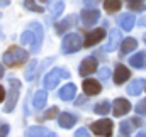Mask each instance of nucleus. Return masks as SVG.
I'll use <instances>...</instances> for the list:
<instances>
[{"mask_svg": "<svg viewBox=\"0 0 146 137\" xmlns=\"http://www.w3.org/2000/svg\"><path fill=\"white\" fill-rule=\"evenodd\" d=\"M27 56H29L27 51H24L19 46H12L3 53V63L7 66H19L27 61Z\"/></svg>", "mask_w": 146, "mask_h": 137, "instance_id": "2", "label": "nucleus"}, {"mask_svg": "<svg viewBox=\"0 0 146 137\" xmlns=\"http://www.w3.org/2000/svg\"><path fill=\"white\" fill-rule=\"evenodd\" d=\"M80 47H82V39H80L78 34H66L65 36V39L61 42L63 53H66V54L76 53V51H80Z\"/></svg>", "mask_w": 146, "mask_h": 137, "instance_id": "6", "label": "nucleus"}, {"mask_svg": "<svg viewBox=\"0 0 146 137\" xmlns=\"http://www.w3.org/2000/svg\"><path fill=\"white\" fill-rule=\"evenodd\" d=\"M134 15L133 14H124V15H121L119 17V26L124 29V31H131L133 27H134Z\"/></svg>", "mask_w": 146, "mask_h": 137, "instance_id": "19", "label": "nucleus"}, {"mask_svg": "<svg viewBox=\"0 0 146 137\" xmlns=\"http://www.w3.org/2000/svg\"><path fill=\"white\" fill-rule=\"evenodd\" d=\"M97 58H94V56H90V58H85L83 61H82V65H80V68H78V73H80V76H88V74H92L95 69H97Z\"/></svg>", "mask_w": 146, "mask_h": 137, "instance_id": "8", "label": "nucleus"}, {"mask_svg": "<svg viewBox=\"0 0 146 137\" xmlns=\"http://www.w3.org/2000/svg\"><path fill=\"white\" fill-rule=\"evenodd\" d=\"M21 42L26 44V46H31V51L37 53L41 49V44H42V27L39 22H31L29 26V31L22 32L21 36Z\"/></svg>", "mask_w": 146, "mask_h": 137, "instance_id": "1", "label": "nucleus"}, {"mask_svg": "<svg viewBox=\"0 0 146 137\" xmlns=\"http://www.w3.org/2000/svg\"><path fill=\"white\" fill-rule=\"evenodd\" d=\"M104 37H106V29L99 27V29H95V31H92V32H88V34H87L83 46H85V47H92L94 44H97V42H99V41H102Z\"/></svg>", "mask_w": 146, "mask_h": 137, "instance_id": "10", "label": "nucleus"}, {"mask_svg": "<svg viewBox=\"0 0 146 137\" xmlns=\"http://www.w3.org/2000/svg\"><path fill=\"white\" fill-rule=\"evenodd\" d=\"M9 129H10V127H9L7 124H2V125H0V137H7Z\"/></svg>", "mask_w": 146, "mask_h": 137, "instance_id": "34", "label": "nucleus"}, {"mask_svg": "<svg viewBox=\"0 0 146 137\" xmlns=\"http://www.w3.org/2000/svg\"><path fill=\"white\" fill-rule=\"evenodd\" d=\"M9 86H10V90H9V95H7V100H5V108H3L5 113H10L15 108V103H17V98H19V92H21V81L15 80V78H10Z\"/></svg>", "mask_w": 146, "mask_h": 137, "instance_id": "3", "label": "nucleus"}, {"mask_svg": "<svg viewBox=\"0 0 146 137\" xmlns=\"http://www.w3.org/2000/svg\"><path fill=\"white\" fill-rule=\"evenodd\" d=\"M5 100V90H3V86H0V103Z\"/></svg>", "mask_w": 146, "mask_h": 137, "instance_id": "37", "label": "nucleus"}, {"mask_svg": "<svg viewBox=\"0 0 146 137\" xmlns=\"http://www.w3.org/2000/svg\"><path fill=\"white\" fill-rule=\"evenodd\" d=\"M56 115H58V107H51V108L44 113V117H46V119H54Z\"/></svg>", "mask_w": 146, "mask_h": 137, "instance_id": "30", "label": "nucleus"}, {"mask_svg": "<svg viewBox=\"0 0 146 137\" xmlns=\"http://www.w3.org/2000/svg\"><path fill=\"white\" fill-rule=\"evenodd\" d=\"M82 88H83L85 95H88V97H92V95H99V93H100V90H102L100 83H99V81H95V80H85V81H83V85H82Z\"/></svg>", "mask_w": 146, "mask_h": 137, "instance_id": "12", "label": "nucleus"}, {"mask_svg": "<svg viewBox=\"0 0 146 137\" xmlns=\"http://www.w3.org/2000/svg\"><path fill=\"white\" fill-rule=\"evenodd\" d=\"M99 76H100V80H106V78H109L110 76V69L106 66V68H102L99 71Z\"/></svg>", "mask_w": 146, "mask_h": 137, "instance_id": "31", "label": "nucleus"}, {"mask_svg": "<svg viewBox=\"0 0 146 137\" xmlns=\"http://www.w3.org/2000/svg\"><path fill=\"white\" fill-rule=\"evenodd\" d=\"M99 3H100V0H83V5L88 7V9H94V7L99 5Z\"/></svg>", "mask_w": 146, "mask_h": 137, "instance_id": "32", "label": "nucleus"}, {"mask_svg": "<svg viewBox=\"0 0 146 137\" xmlns=\"http://www.w3.org/2000/svg\"><path fill=\"white\" fill-rule=\"evenodd\" d=\"M143 88H145V80L138 78V80H134V81H131L127 85V93L133 95V97H136V95H139L143 92Z\"/></svg>", "mask_w": 146, "mask_h": 137, "instance_id": "17", "label": "nucleus"}, {"mask_svg": "<svg viewBox=\"0 0 146 137\" xmlns=\"http://www.w3.org/2000/svg\"><path fill=\"white\" fill-rule=\"evenodd\" d=\"M24 7L27 9V10H33V12H39V14H42V7L41 5H37L36 0H24Z\"/></svg>", "mask_w": 146, "mask_h": 137, "instance_id": "27", "label": "nucleus"}, {"mask_svg": "<svg viewBox=\"0 0 146 137\" xmlns=\"http://www.w3.org/2000/svg\"><path fill=\"white\" fill-rule=\"evenodd\" d=\"M58 122H60V125H61L63 129H72L73 125H75V122H76V119H75V115L65 112V113H60Z\"/></svg>", "mask_w": 146, "mask_h": 137, "instance_id": "18", "label": "nucleus"}, {"mask_svg": "<svg viewBox=\"0 0 146 137\" xmlns=\"http://www.w3.org/2000/svg\"><path fill=\"white\" fill-rule=\"evenodd\" d=\"M10 3V0H0V7H7Z\"/></svg>", "mask_w": 146, "mask_h": 137, "instance_id": "38", "label": "nucleus"}, {"mask_svg": "<svg viewBox=\"0 0 146 137\" xmlns=\"http://www.w3.org/2000/svg\"><path fill=\"white\" fill-rule=\"evenodd\" d=\"M121 41H122V37H121V31L119 29H112L110 31V36H109V42H107V51H115L117 49V46L121 44Z\"/></svg>", "mask_w": 146, "mask_h": 137, "instance_id": "15", "label": "nucleus"}, {"mask_svg": "<svg viewBox=\"0 0 146 137\" xmlns=\"http://www.w3.org/2000/svg\"><path fill=\"white\" fill-rule=\"evenodd\" d=\"M80 17H82L83 26L90 27V26H94V24L100 19V12H99L97 9H87V10H82V12H80Z\"/></svg>", "mask_w": 146, "mask_h": 137, "instance_id": "7", "label": "nucleus"}, {"mask_svg": "<svg viewBox=\"0 0 146 137\" xmlns=\"http://www.w3.org/2000/svg\"><path fill=\"white\" fill-rule=\"evenodd\" d=\"M136 137H146V134H143V132H139V134H136Z\"/></svg>", "mask_w": 146, "mask_h": 137, "instance_id": "41", "label": "nucleus"}, {"mask_svg": "<svg viewBox=\"0 0 146 137\" xmlns=\"http://www.w3.org/2000/svg\"><path fill=\"white\" fill-rule=\"evenodd\" d=\"M129 110H131V103L127 102L126 98H115V100H114L112 113H114L115 117H122V115H126Z\"/></svg>", "mask_w": 146, "mask_h": 137, "instance_id": "9", "label": "nucleus"}, {"mask_svg": "<svg viewBox=\"0 0 146 137\" xmlns=\"http://www.w3.org/2000/svg\"><path fill=\"white\" fill-rule=\"evenodd\" d=\"M139 24H141V26H143V27H146V17H143V19H141V20H139Z\"/></svg>", "mask_w": 146, "mask_h": 137, "instance_id": "39", "label": "nucleus"}, {"mask_svg": "<svg viewBox=\"0 0 146 137\" xmlns=\"http://www.w3.org/2000/svg\"><path fill=\"white\" fill-rule=\"evenodd\" d=\"M75 24H76V15H68L66 19H63L61 22L56 24V32H58V34H63V32H66L68 29H72Z\"/></svg>", "mask_w": 146, "mask_h": 137, "instance_id": "14", "label": "nucleus"}, {"mask_svg": "<svg viewBox=\"0 0 146 137\" xmlns=\"http://www.w3.org/2000/svg\"><path fill=\"white\" fill-rule=\"evenodd\" d=\"M36 69H37V61L36 59L29 61V65H27V68H26V80H27V81H33V80H34Z\"/></svg>", "mask_w": 146, "mask_h": 137, "instance_id": "24", "label": "nucleus"}, {"mask_svg": "<svg viewBox=\"0 0 146 137\" xmlns=\"http://www.w3.org/2000/svg\"><path fill=\"white\" fill-rule=\"evenodd\" d=\"M41 2H48V0H41Z\"/></svg>", "mask_w": 146, "mask_h": 137, "instance_id": "43", "label": "nucleus"}, {"mask_svg": "<svg viewBox=\"0 0 146 137\" xmlns=\"http://www.w3.org/2000/svg\"><path fill=\"white\" fill-rule=\"evenodd\" d=\"M110 110V103L106 100V102H99L95 105V108H94V112L95 113H99V115H107V112Z\"/></svg>", "mask_w": 146, "mask_h": 137, "instance_id": "26", "label": "nucleus"}, {"mask_svg": "<svg viewBox=\"0 0 146 137\" xmlns=\"http://www.w3.org/2000/svg\"><path fill=\"white\" fill-rule=\"evenodd\" d=\"M75 137H90V136H88V130L82 127V129H78V130L75 132Z\"/></svg>", "mask_w": 146, "mask_h": 137, "instance_id": "33", "label": "nucleus"}, {"mask_svg": "<svg viewBox=\"0 0 146 137\" xmlns=\"http://www.w3.org/2000/svg\"><path fill=\"white\" fill-rule=\"evenodd\" d=\"M75 93H76V86L73 85V83H68V85H65L61 90H60V98L63 100V102H70L75 98Z\"/></svg>", "mask_w": 146, "mask_h": 137, "instance_id": "16", "label": "nucleus"}, {"mask_svg": "<svg viewBox=\"0 0 146 137\" xmlns=\"http://www.w3.org/2000/svg\"><path fill=\"white\" fill-rule=\"evenodd\" d=\"M131 127H133L131 120H127V122H121V136L127 137L129 134H131Z\"/></svg>", "mask_w": 146, "mask_h": 137, "instance_id": "28", "label": "nucleus"}, {"mask_svg": "<svg viewBox=\"0 0 146 137\" xmlns=\"http://www.w3.org/2000/svg\"><path fill=\"white\" fill-rule=\"evenodd\" d=\"M136 46H138L136 39H133V37L124 39V41H122V44H121V54H129L131 51H134V49H136Z\"/></svg>", "mask_w": 146, "mask_h": 137, "instance_id": "22", "label": "nucleus"}, {"mask_svg": "<svg viewBox=\"0 0 146 137\" xmlns=\"http://www.w3.org/2000/svg\"><path fill=\"white\" fill-rule=\"evenodd\" d=\"M92 130L94 134L100 137H112V130H114V124L109 119H102V120H97L92 124Z\"/></svg>", "mask_w": 146, "mask_h": 137, "instance_id": "5", "label": "nucleus"}, {"mask_svg": "<svg viewBox=\"0 0 146 137\" xmlns=\"http://www.w3.org/2000/svg\"><path fill=\"white\" fill-rule=\"evenodd\" d=\"M129 63H131V66H134V68H143L146 63V54L141 51V53H138V54H134L131 59H129Z\"/></svg>", "mask_w": 146, "mask_h": 137, "instance_id": "23", "label": "nucleus"}, {"mask_svg": "<svg viewBox=\"0 0 146 137\" xmlns=\"http://www.w3.org/2000/svg\"><path fill=\"white\" fill-rule=\"evenodd\" d=\"M127 2L131 3V2H143V0H127Z\"/></svg>", "mask_w": 146, "mask_h": 137, "instance_id": "42", "label": "nucleus"}, {"mask_svg": "<svg viewBox=\"0 0 146 137\" xmlns=\"http://www.w3.org/2000/svg\"><path fill=\"white\" fill-rule=\"evenodd\" d=\"M26 137H58L54 132L48 130L46 127H39V125H34V127H29L26 130Z\"/></svg>", "mask_w": 146, "mask_h": 137, "instance_id": "11", "label": "nucleus"}, {"mask_svg": "<svg viewBox=\"0 0 146 137\" xmlns=\"http://www.w3.org/2000/svg\"><path fill=\"white\" fill-rule=\"evenodd\" d=\"M145 42H146V41H145Z\"/></svg>", "mask_w": 146, "mask_h": 137, "instance_id": "45", "label": "nucleus"}, {"mask_svg": "<svg viewBox=\"0 0 146 137\" xmlns=\"http://www.w3.org/2000/svg\"><path fill=\"white\" fill-rule=\"evenodd\" d=\"M0 17H2V14H0Z\"/></svg>", "mask_w": 146, "mask_h": 137, "instance_id": "44", "label": "nucleus"}, {"mask_svg": "<svg viewBox=\"0 0 146 137\" xmlns=\"http://www.w3.org/2000/svg\"><path fill=\"white\" fill-rule=\"evenodd\" d=\"M65 2L63 0H49V12H51V19H56L61 12H63Z\"/></svg>", "mask_w": 146, "mask_h": 137, "instance_id": "20", "label": "nucleus"}, {"mask_svg": "<svg viewBox=\"0 0 146 137\" xmlns=\"http://www.w3.org/2000/svg\"><path fill=\"white\" fill-rule=\"evenodd\" d=\"M136 112H138L139 115H146V98L141 100V102L136 105Z\"/></svg>", "mask_w": 146, "mask_h": 137, "instance_id": "29", "label": "nucleus"}, {"mask_svg": "<svg viewBox=\"0 0 146 137\" xmlns=\"http://www.w3.org/2000/svg\"><path fill=\"white\" fill-rule=\"evenodd\" d=\"M61 78L68 80L70 78V71H66V69H63V68H54L51 73H48L44 76V81H42L44 83V90H54L58 86V81Z\"/></svg>", "mask_w": 146, "mask_h": 137, "instance_id": "4", "label": "nucleus"}, {"mask_svg": "<svg viewBox=\"0 0 146 137\" xmlns=\"http://www.w3.org/2000/svg\"><path fill=\"white\" fill-rule=\"evenodd\" d=\"M131 124H133L134 127H141V125H143V122H141L139 119H131Z\"/></svg>", "mask_w": 146, "mask_h": 137, "instance_id": "36", "label": "nucleus"}, {"mask_svg": "<svg viewBox=\"0 0 146 137\" xmlns=\"http://www.w3.org/2000/svg\"><path fill=\"white\" fill-rule=\"evenodd\" d=\"M129 7H131V10H141L143 9V2H131Z\"/></svg>", "mask_w": 146, "mask_h": 137, "instance_id": "35", "label": "nucleus"}, {"mask_svg": "<svg viewBox=\"0 0 146 137\" xmlns=\"http://www.w3.org/2000/svg\"><path fill=\"white\" fill-rule=\"evenodd\" d=\"M48 102V93H46V90H39L34 93V98H33V105L36 107V108H42L44 105Z\"/></svg>", "mask_w": 146, "mask_h": 137, "instance_id": "21", "label": "nucleus"}, {"mask_svg": "<svg viewBox=\"0 0 146 137\" xmlns=\"http://www.w3.org/2000/svg\"><path fill=\"white\" fill-rule=\"evenodd\" d=\"M129 76H131V71L126 68L124 65H117V66H115V71H114V81H115L117 85H121V83H124L126 80H129Z\"/></svg>", "mask_w": 146, "mask_h": 137, "instance_id": "13", "label": "nucleus"}, {"mask_svg": "<svg viewBox=\"0 0 146 137\" xmlns=\"http://www.w3.org/2000/svg\"><path fill=\"white\" fill-rule=\"evenodd\" d=\"M2 76H3V66L0 65V78H2Z\"/></svg>", "mask_w": 146, "mask_h": 137, "instance_id": "40", "label": "nucleus"}, {"mask_svg": "<svg viewBox=\"0 0 146 137\" xmlns=\"http://www.w3.org/2000/svg\"><path fill=\"white\" fill-rule=\"evenodd\" d=\"M104 9L110 12V14H114V12H117L119 9H121V0H106L104 2Z\"/></svg>", "mask_w": 146, "mask_h": 137, "instance_id": "25", "label": "nucleus"}]
</instances>
